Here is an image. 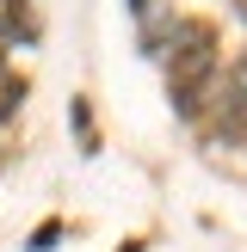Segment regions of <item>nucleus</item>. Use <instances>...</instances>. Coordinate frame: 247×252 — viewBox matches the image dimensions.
I'll return each mask as SVG.
<instances>
[{"label": "nucleus", "mask_w": 247, "mask_h": 252, "mask_svg": "<svg viewBox=\"0 0 247 252\" xmlns=\"http://www.w3.org/2000/svg\"><path fill=\"white\" fill-rule=\"evenodd\" d=\"M130 6H136V12H148V6H155V0H130Z\"/></svg>", "instance_id": "3"}, {"label": "nucleus", "mask_w": 247, "mask_h": 252, "mask_svg": "<svg viewBox=\"0 0 247 252\" xmlns=\"http://www.w3.org/2000/svg\"><path fill=\"white\" fill-rule=\"evenodd\" d=\"M210 80H216V31H210V19L173 25V37H167V86H173V98H179L185 117L204 105Z\"/></svg>", "instance_id": "1"}, {"label": "nucleus", "mask_w": 247, "mask_h": 252, "mask_svg": "<svg viewBox=\"0 0 247 252\" xmlns=\"http://www.w3.org/2000/svg\"><path fill=\"white\" fill-rule=\"evenodd\" d=\"M235 12H241V19H247V0H235Z\"/></svg>", "instance_id": "4"}, {"label": "nucleus", "mask_w": 247, "mask_h": 252, "mask_svg": "<svg viewBox=\"0 0 247 252\" xmlns=\"http://www.w3.org/2000/svg\"><path fill=\"white\" fill-rule=\"evenodd\" d=\"M216 135H247V56L229 68L222 80V111H216Z\"/></svg>", "instance_id": "2"}]
</instances>
